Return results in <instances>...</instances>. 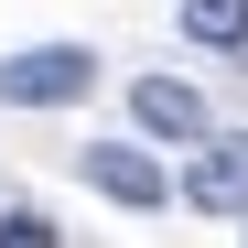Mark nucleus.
<instances>
[{"mask_svg":"<svg viewBox=\"0 0 248 248\" xmlns=\"http://www.w3.org/2000/svg\"><path fill=\"white\" fill-rule=\"evenodd\" d=\"M87 87H97L87 44H22V54H0V108H76Z\"/></svg>","mask_w":248,"mask_h":248,"instance_id":"f257e3e1","label":"nucleus"},{"mask_svg":"<svg viewBox=\"0 0 248 248\" xmlns=\"http://www.w3.org/2000/svg\"><path fill=\"white\" fill-rule=\"evenodd\" d=\"M76 173H87L108 205H130V216H151V205H173V162H151L140 140H87L76 151Z\"/></svg>","mask_w":248,"mask_h":248,"instance_id":"f03ea898","label":"nucleus"},{"mask_svg":"<svg viewBox=\"0 0 248 248\" xmlns=\"http://www.w3.org/2000/svg\"><path fill=\"white\" fill-rule=\"evenodd\" d=\"M184 205H205V216H248V140H194V162L173 173Z\"/></svg>","mask_w":248,"mask_h":248,"instance_id":"7ed1b4c3","label":"nucleus"},{"mask_svg":"<svg viewBox=\"0 0 248 248\" xmlns=\"http://www.w3.org/2000/svg\"><path fill=\"white\" fill-rule=\"evenodd\" d=\"M130 119L151 140H173V151H194V140H216V119H205V97L184 87V76H140L130 87Z\"/></svg>","mask_w":248,"mask_h":248,"instance_id":"20e7f679","label":"nucleus"},{"mask_svg":"<svg viewBox=\"0 0 248 248\" xmlns=\"http://www.w3.org/2000/svg\"><path fill=\"white\" fill-rule=\"evenodd\" d=\"M184 44L237 54V65H248V0H184Z\"/></svg>","mask_w":248,"mask_h":248,"instance_id":"39448f33","label":"nucleus"},{"mask_svg":"<svg viewBox=\"0 0 248 248\" xmlns=\"http://www.w3.org/2000/svg\"><path fill=\"white\" fill-rule=\"evenodd\" d=\"M0 248H65L44 205H0Z\"/></svg>","mask_w":248,"mask_h":248,"instance_id":"423d86ee","label":"nucleus"}]
</instances>
